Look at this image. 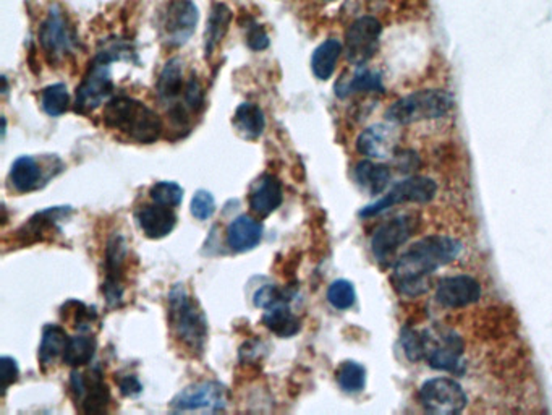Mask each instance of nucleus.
Here are the masks:
<instances>
[{
	"mask_svg": "<svg viewBox=\"0 0 552 415\" xmlns=\"http://www.w3.org/2000/svg\"><path fill=\"white\" fill-rule=\"evenodd\" d=\"M462 245L447 235H430L414 243L396 261L392 283L400 294L414 297L430 289V277L436 269L457 258Z\"/></svg>",
	"mask_w": 552,
	"mask_h": 415,
	"instance_id": "obj_1",
	"label": "nucleus"
},
{
	"mask_svg": "<svg viewBox=\"0 0 552 415\" xmlns=\"http://www.w3.org/2000/svg\"><path fill=\"white\" fill-rule=\"evenodd\" d=\"M402 346L412 362L426 360L444 372H460L464 341L450 329H406Z\"/></svg>",
	"mask_w": 552,
	"mask_h": 415,
	"instance_id": "obj_2",
	"label": "nucleus"
},
{
	"mask_svg": "<svg viewBox=\"0 0 552 415\" xmlns=\"http://www.w3.org/2000/svg\"><path fill=\"white\" fill-rule=\"evenodd\" d=\"M103 117L107 127L141 145L155 143L164 130L161 117L151 107L129 96H119L107 101Z\"/></svg>",
	"mask_w": 552,
	"mask_h": 415,
	"instance_id": "obj_3",
	"label": "nucleus"
},
{
	"mask_svg": "<svg viewBox=\"0 0 552 415\" xmlns=\"http://www.w3.org/2000/svg\"><path fill=\"white\" fill-rule=\"evenodd\" d=\"M169 323L173 335L193 355L205 352L207 341V321L198 303L187 294L185 287L177 284L169 294Z\"/></svg>",
	"mask_w": 552,
	"mask_h": 415,
	"instance_id": "obj_4",
	"label": "nucleus"
},
{
	"mask_svg": "<svg viewBox=\"0 0 552 415\" xmlns=\"http://www.w3.org/2000/svg\"><path fill=\"white\" fill-rule=\"evenodd\" d=\"M454 97L442 89H424L404 96L392 104L386 113V119L397 125H410L422 121L439 119L449 113Z\"/></svg>",
	"mask_w": 552,
	"mask_h": 415,
	"instance_id": "obj_5",
	"label": "nucleus"
},
{
	"mask_svg": "<svg viewBox=\"0 0 552 415\" xmlns=\"http://www.w3.org/2000/svg\"><path fill=\"white\" fill-rule=\"evenodd\" d=\"M111 62L113 61L107 54L97 52V55L88 69L87 75L77 88V101H75L77 113H93L99 106L109 101L113 91Z\"/></svg>",
	"mask_w": 552,
	"mask_h": 415,
	"instance_id": "obj_6",
	"label": "nucleus"
},
{
	"mask_svg": "<svg viewBox=\"0 0 552 415\" xmlns=\"http://www.w3.org/2000/svg\"><path fill=\"white\" fill-rule=\"evenodd\" d=\"M39 43L51 62H61L73 54L78 36L63 10L54 7L39 28Z\"/></svg>",
	"mask_w": 552,
	"mask_h": 415,
	"instance_id": "obj_7",
	"label": "nucleus"
},
{
	"mask_svg": "<svg viewBox=\"0 0 552 415\" xmlns=\"http://www.w3.org/2000/svg\"><path fill=\"white\" fill-rule=\"evenodd\" d=\"M227 388L217 381L190 385L172 399L175 412H221L227 407Z\"/></svg>",
	"mask_w": 552,
	"mask_h": 415,
	"instance_id": "obj_8",
	"label": "nucleus"
},
{
	"mask_svg": "<svg viewBox=\"0 0 552 415\" xmlns=\"http://www.w3.org/2000/svg\"><path fill=\"white\" fill-rule=\"evenodd\" d=\"M70 393L85 414H103L111 402V391L99 367L88 373H71Z\"/></svg>",
	"mask_w": 552,
	"mask_h": 415,
	"instance_id": "obj_9",
	"label": "nucleus"
},
{
	"mask_svg": "<svg viewBox=\"0 0 552 415\" xmlns=\"http://www.w3.org/2000/svg\"><path fill=\"white\" fill-rule=\"evenodd\" d=\"M438 187L431 179L428 177H410L406 181L396 183L388 195H384L380 201L363 208L360 216L372 217L386 211L389 208L400 203H430L436 197Z\"/></svg>",
	"mask_w": 552,
	"mask_h": 415,
	"instance_id": "obj_10",
	"label": "nucleus"
},
{
	"mask_svg": "<svg viewBox=\"0 0 552 415\" xmlns=\"http://www.w3.org/2000/svg\"><path fill=\"white\" fill-rule=\"evenodd\" d=\"M198 7L191 0H172L161 21V38L169 47H180L190 41L198 25Z\"/></svg>",
	"mask_w": 552,
	"mask_h": 415,
	"instance_id": "obj_11",
	"label": "nucleus"
},
{
	"mask_svg": "<svg viewBox=\"0 0 552 415\" xmlns=\"http://www.w3.org/2000/svg\"><path fill=\"white\" fill-rule=\"evenodd\" d=\"M420 401L431 414H460L466 407L468 398L457 381L450 378H432L424 381L420 388Z\"/></svg>",
	"mask_w": 552,
	"mask_h": 415,
	"instance_id": "obj_12",
	"label": "nucleus"
},
{
	"mask_svg": "<svg viewBox=\"0 0 552 415\" xmlns=\"http://www.w3.org/2000/svg\"><path fill=\"white\" fill-rule=\"evenodd\" d=\"M416 231V219L412 215L394 217L381 224L372 239V250L374 258L382 267L392 263L398 249L414 235Z\"/></svg>",
	"mask_w": 552,
	"mask_h": 415,
	"instance_id": "obj_13",
	"label": "nucleus"
},
{
	"mask_svg": "<svg viewBox=\"0 0 552 415\" xmlns=\"http://www.w3.org/2000/svg\"><path fill=\"white\" fill-rule=\"evenodd\" d=\"M382 26L374 17H362L348 26L346 33V55L354 65H363L374 57L380 47Z\"/></svg>",
	"mask_w": 552,
	"mask_h": 415,
	"instance_id": "obj_14",
	"label": "nucleus"
},
{
	"mask_svg": "<svg viewBox=\"0 0 552 415\" xmlns=\"http://www.w3.org/2000/svg\"><path fill=\"white\" fill-rule=\"evenodd\" d=\"M127 258V245L121 235L113 237L107 243V253H105V281H104V295L107 299V303L117 307L123 297V265Z\"/></svg>",
	"mask_w": 552,
	"mask_h": 415,
	"instance_id": "obj_15",
	"label": "nucleus"
},
{
	"mask_svg": "<svg viewBox=\"0 0 552 415\" xmlns=\"http://www.w3.org/2000/svg\"><path fill=\"white\" fill-rule=\"evenodd\" d=\"M481 297V285L475 277L452 276L440 281L436 289V301L446 309H462Z\"/></svg>",
	"mask_w": 552,
	"mask_h": 415,
	"instance_id": "obj_16",
	"label": "nucleus"
},
{
	"mask_svg": "<svg viewBox=\"0 0 552 415\" xmlns=\"http://www.w3.org/2000/svg\"><path fill=\"white\" fill-rule=\"evenodd\" d=\"M282 199H284L282 183L272 174L261 175L258 181L253 183L248 195L251 211L263 217L274 213L277 208L282 205Z\"/></svg>",
	"mask_w": 552,
	"mask_h": 415,
	"instance_id": "obj_17",
	"label": "nucleus"
},
{
	"mask_svg": "<svg viewBox=\"0 0 552 415\" xmlns=\"http://www.w3.org/2000/svg\"><path fill=\"white\" fill-rule=\"evenodd\" d=\"M396 147H397L396 131L392 127L382 123L363 130L362 135L356 140L358 151L372 159H384L396 155Z\"/></svg>",
	"mask_w": 552,
	"mask_h": 415,
	"instance_id": "obj_18",
	"label": "nucleus"
},
{
	"mask_svg": "<svg viewBox=\"0 0 552 415\" xmlns=\"http://www.w3.org/2000/svg\"><path fill=\"white\" fill-rule=\"evenodd\" d=\"M137 223L149 239H163L172 233L177 224V215L172 208L163 205H145L137 211Z\"/></svg>",
	"mask_w": 552,
	"mask_h": 415,
	"instance_id": "obj_19",
	"label": "nucleus"
},
{
	"mask_svg": "<svg viewBox=\"0 0 552 415\" xmlns=\"http://www.w3.org/2000/svg\"><path fill=\"white\" fill-rule=\"evenodd\" d=\"M185 87H187V80L183 77V62L179 57L171 59L165 64L164 69L157 78L155 89H157L159 101L167 106L169 109L180 104Z\"/></svg>",
	"mask_w": 552,
	"mask_h": 415,
	"instance_id": "obj_20",
	"label": "nucleus"
},
{
	"mask_svg": "<svg viewBox=\"0 0 552 415\" xmlns=\"http://www.w3.org/2000/svg\"><path fill=\"white\" fill-rule=\"evenodd\" d=\"M261 239L263 224L255 217L247 215L233 219L227 229V245L230 247V250L238 253L253 250L255 247H258Z\"/></svg>",
	"mask_w": 552,
	"mask_h": 415,
	"instance_id": "obj_21",
	"label": "nucleus"
},
{
	"mask_svg": "<svg viewBox=\"0 0 552 415\" xmlns=\"http://www.w3.org/2000/svg\"><path fill=\"white\" fill-rule=\"evenodd\" d=\"M232 10L229 9L222 2H217L209 12L206 30H205V55L211 57L221 43L224 41L225 35L232 23Z\"/></svg>",
	"mask_w": 552,
	"mask_h": 415,
	"instance_id": "obj_22",
	"label": "nucleus"
},
{
	"mask_svg": "<svg viewBox=\"0 0 552 415\" xmlns=\"http://www.w3.org/2000/svg\"><path fill=\"white\" fill-rule=\"evenodd\" d=\"M232 123L233 129L243 140H256L264 131L266 119L258 104L243 103L233 114Z\"/></svg>",
	"mask_w": 552,
	"mask_h": 415,
	"instance_id": "obj_23",
	"label": "nucleus"
},
{
	"mask_svg": "<svg viewBox=\"0 0 552 415\" xmlns=\"http://www.w3.org/2000/svg\"><path fill=\"white\" fill-rule=\"evenodd\" d=\"M392 173L388 165L372 161H360L355 167V181L370 195H380L388 189Z\"/></svg>",
	"mask_w": 552,
	"mask_h": 415,
	"instance_id": "obj_24",
	"label": "nucleus"
},
{
	"mask_svg": "<svg viewBox=\"0 0 552 415\" xmlns=\"http://www.w3.org/2000/svg\"><path fill=\"white\" fill-rule=\"evenodd\" d=\"M384 91L382 78L372 70H358L354 77L346 80L342 77L336 85V95L339 97L355 95V93H381Z\"/></svg>",
	"mask_w": 552,
	"mask_h": 415,
	"instance_id": "obj_25",
	"label": "nucleus"
},
{
	"mask_svg": "<svg viewBox=\"0 0 552 415\" xmlns=\"http://www.w3.org/2000/svg\"><path fill=\"white\" fill-rule=\"evenodd\" d=\"M342 54V44L337 39H328L316 47L311 57V70L314 77L326 81L334 75L337 62Z\"/></svg>",
	"mask_w": 552,
	"mask_h": 415,
	"instance_id": "obj_26",
	"label": "nucleus"
},
{
	"mask_svg": "<svg viewBox=\"0 0 552 415\" xmlns=\"http://www.w3.org/2000/svg\"><path fill=\"white\" fill-rule=\"evenodd\" d=\"M70 208H49L46 211L38 213L35 216L31 217L28 223H26L20 231H18V237L23 241V242H33L41 239V235L47 231H51L52 227L55 225V223L62 219V217L67 216Z\"/></svg>",
	"mask_w": 552,
	"mask_h": 415,
	"instance_id": "obj_27",
	"label": "nucleus"
},
{
	"mask_svg": "<svg viewBox=\"0 0 552 415\" xmlns=\"http://www.w3.org/2000/svg\"><path fill=\"white\" fill-rule=\"evenodd\" d=\"M70 337L67 331L59 325H47L43 329V339L39 346V362L43 367L52 365L59 357H63L69 346Z\"/></svg>",
	"mask_w": 552,
	"mask_h": 415,
	"instance_id": "obj_28",
	"label": "nucleus"
},
{
	"mask_svg": "<svg viewBox=\"0 0 552 415\" xmlns=\"http://www.w3.org/2000/svg\"><path fill=\"white\" fill-rule=\"evenodd\" d=\"M264 326L280 337H292L300 331V320L289 309L287 302L271 307L263 317Z\"/></svg>",
	"mask_w": 552,
	"mask_h": 415,
	"instance_id": "obj_29",
	"label": "nucleus"
},
{
	"mask_svg": "<svg viewBox=\"0 0 552 415\" xmlns=\"http://www.w3.org/2000/svg\"><path fill=\"white\" fill-rule=\"evenodd\" d=\"M41 181V169L31 156H21L10 169V183L20 193L35 191Z\"/></svg>",
	"mask_w": 552,
	"mask_h": 415,
	"instance_id": "obj_30",
	"label": "nucleus"
},
{
	"mask_svg": "<svg viewBox=\"0 0 552 415\" xmlns=\"http://www.w3.org/2000/svg\"><path fill=\"white\" fill-rule=\"evenodd\" d=\"M96 339L91 336L70 337L69 346L63 352L62 360L69 367H83L93 360L96 354Z\"/></svg>",
	"mask_w": 552,
	"mask_h": 415,
	"instance_id": "obj_31",
	"label": "nucleus"
},
{
	"mask_svg": "<svg viewBox=\"0 0 552 415\" xmlns=\"http://www.w3.org/2000/svg\"><path fill=\"white\" fill-rule=\"evenodd\" d=\"M41 106H43L44 113L51 117H59L62 114L67 113L70 106L69 89L63 83H55L51 87L44 88Z\"/></svg>",
	"mask_w": 552,
	"mask_h": 415,
	"instance_id": "obj_32",
	"label": "nucleus"
},
{
	"mask_svg": "<svg viewBox=\"0 0 552 415\" xmlns=\"http://www.w3.org/2000/svg\"><path fill=\"white\" fill-rule=\"evenodd\" d=\"M339 386L346 393H360L366 385V370L360 363L344 362L336 373Z\"/></svg>",
	"mask_w": 552,
	"mask_h": 415,
	"instance_id": "obj_33",
	"label": "nucleus"
},
{
	"mask_svg": "<svg viewBox=\"0 0 552 415\" xmlns=\"http://www.w3.org/2000/svg\"><path fill=\"white\" fill-rule=\"evenodd\" d=\"M328 301L337 310L352 309L356 301L354 284L346 279H337L329 285Z\"/></svg>",
	"mask_w": 552,
	"mask_h": 415,
	"instance_id": "obj_34",
	"label": "nucleus"
},
{
	"mask_svg": "<svg viewBox=\"0 0 552 415\" xmlns=\"http://www.w3.org/2000/svg\"><path fill=\"white\" fill-rule=\"evenodd\" d=\"M151 199L163 207H179L183 199V189L175 182H157L151 187Z\"/></svg>",
	"mask_w": 552,
	"mask_h": 415,
	"instance_id": "obj_35",
	"label": "nucleus"
},
{
	"mask_svg": "<svg viewBox=\"0 0 552 415\" xmlns=\"http://www.w3.org/2000/svg\"><path fill=\"white\" fill-rule=\"evenodd\" d=\"M71 305H73V310H70L69 305L65 303L63 307H62V315L65 317V315H71V323H73V326L78 329V331H88V329L91 328V323L97 318V315H96L95 310H89L85 303L77 302V301H70Z\"/></svg>",
	"mask_w": 552,
	"mask_h": 415,
	"instance_id": "obj_36",
	"label": "nucleus"
},
{
	"mask_svg": "<svg viewBox=\"0 0 552 415\" xmlns=\"http://www.w3.org/2000/svg\"><path fill=\"white\" fill-rule=\"evenodd\" d=\"M216 213L214 197L207 191H198L191 199V215L198 221H206Z\"/></svg>",
	"mask_w": 552,
	"mask_h": 415,
	"instance_id": "obj_37",
	"label": "nucleus"
},
{
	"mask_svg": "<svg viewBox=\"0 0 552 415\" xmlns=\"http://www.w3.org/2000/svg\"><path fill=\"white\" fill-rule=\"evenodd\" d=\"M287 301H289L287 294L277 285H264L255 294V305L258 309H266V310L271 307H276L279 303L287 302Z\"/></svg>",
	"mask_w": 552,
	"mask_h": 415,
	"instance_id": "obj_38",
	"label": "nucleus"
},
{
	"mask_svg": "<svg viewBox=\"0 0 552 415\" xmlns=\"http://www.w3.org/2000/svg\"><path fill=\"white\" fill-rule=\"evenodd\" d=\"M18 377H20V370H18L17 360L13 357L9 355H4L0 359V381H2V394L7 393V389L17 383Z\"/></svg>",
	"mask_w": 552,
	"mask_h": 415,
	"instance_id": "obj_39",
	"label": "nucleus"
},
{
	"mask_svg": "<svg viewBox=\"0 0 552 415\" xmlns=\"http://www.w3.org/2000/svg\"><path fill=\"white\" fill-rule=\"evenodd\" d=\"M247 44L251 51H264L269 47V36L263 26L251 23L247 30Z\"/></svg>",
	"mask_w": 552,
	"mask_h": 415,
	"instance_id": "obj_40",
	"label": "nucleus"
},
{
	"mask_svg": "<svg viewBox=\"0 0 552 415\" xmlns=\"http://www.w3.org/2000/svg\"><path fill=\"white\" fill-rule=\"evenodd\" d=\"M119 386H121V393L123 396H137L141 393V383H139L138 378L135 377V375H129V377H123L121 381H119Z\"/></svg>",
	"mask_w": 552,
	"mask_h": 415,
	"instance_id": "obj_41",
	"label": "nucleus"
},
{
	"mask_svg": "<svg viewBox=\"0 0 552 415\" xmlns=\"http://www.w3.org/2000/svg\"><path fill=\"white\" fill-rule=\"evenodd\" d=\"M326 2H332V0H326Z\"/></svg>",
	"mask_w": 552,
	"mask_h": 415,
	"instance_id": "obj_42",
	"label": "nucleus"
}]
</instances>
